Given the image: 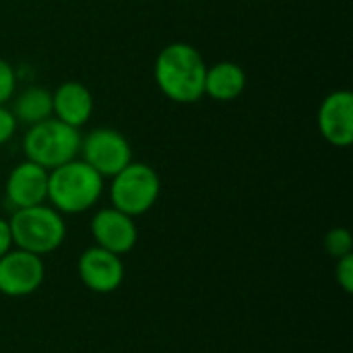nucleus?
Listing matches in <instances>:
<instances>
[{
    "label": "nucleus",
    "instance_id": "obj_15",
    "mask_svg": "<svg viewBox=\"0 0 353 353\" xmlns=\"http://www.w3.org/2000/svg\"><path fill=\"white\" fill-rule=\"evenodd\" d=\"M325 250L329 256L343 259L347 254H353V236L347 228H333L325 236Z\"/></svg>",
    "mask_w": 353,
    "mask_h": 353
},
{
    "label": "nucleus",
    "instance_id": "obj_8",
    "mask_svg": "<svg viewBox=\"0 0 353 353\" xmlns=\"http://www.w3.org/2000/svg\"><path fill=\"white\" fill-rule=\"evenodd\" d=\"M91 236L95 240V246L110 250L118 256L128 254L139 242V230L134 217L114 207L99 209L91 217Z\"/></svg>",
    "mask_w": 353,
    "mask_h": 353
},
{
    "label": "nucleus",
    "instance_id": "obj_7",
    "mask_svg": "<svg viewBox=\"0 0 353 353\" xmlns=\"http://www.w3.org/2000/svg\"><path fill=\"white\" fill-rule=\"evenodd\" d=\"M46 279L43 259L21 248L0 256V294L6 298H27L35 294Z\"/></svg>",
    "mask_w": 353,
    "mask_h": 353
},
{
    "label": "nucleus",
    "instance_id": "obj_6",
    "mask_svg": "<svg viewBox=\"0 0 353 353\" xmlns=\"http://www.w3.org/2000/svg\"><path fill=\"white\" fill-rule=\"evenodd\" d=\"M81 159L101 178H114L132 161V149L126 137L114 128H93L81 139Z\"/></svg>",
    "mask_w": 353,
    "mask_h": 353
},
{
    "label": "nucleus",
    "instance_id": "obj_10",
    "mask_svg": "<svg viewBox=\"0 0 353 353\" xmlns=\"http://www.w3.org/2000/svg\"><path fill=\"white\" fill-rule=\"evenodd\" d=\"M319 130L323 139L339 149L353 143V93L347 89H337L329 93L319 108Z\"/></svg>",
    "mask_w": 353,
    "mask_h": 353
},
{
    "label": "nucleus",
    "instance_id": "obj_5",
    "mask_svg": "<svg viewBox=\"0 0 353 353\" xmlns=\"http://www.w3.org/2000/svg\"><path fill=\"white\" fill-rule=\"evenodd\" d=\"M159 174L143 161H130L110 182L112 207L130 217H141L151 211L159 199Z\"/></svg>",
    "mask_w": 353,
    "mask_h": 353
},
{
    "label": "nucleus",
    "instance_id": "obj_3",
    "mask_svg": "<svg viewBox=\"0 0 353 353\" xmlns=\"http://www.w3.org/2000/svg\"><path fill=\"white\" fill-rule=\"evenodd\" d=\"M14 248L27 250L37 256H46L58 250L66 238V223L62 213L52 205H35L14 209L8 219Z\"/></svg>",
    "mask_w": 353,
    "mask_h": 353
},
{
    "label": "nucleus",
    "instance_id": "obj_2",
    "mask_svg": "<svg viewBox=\"0 0 353 353\" xmlns=\"http://www.w3.org/2000/svg\"><path fill=\"white\" fill-rule=\"evenodd\" d=\"M103 180L83 159H72L48 174V201L62 215H79L97 205Z\"/></svg>",
    "mask_w": 353,
    "mask_h": 353
},
{
    "label": "nucleus",
    "instance_id": "obj_4",
    "mask_svg": "<svg viewBox=\"0 0 353 353\" xmlns=\"http://www.w3.org/2000/svg\"><path fill=\"white\" fill-rule=\"evenodd\" d=\"M81 132L74 126H68L54 116L31 124L23 137L25 157L43 170H54L79 157L81 151Z\"/></svg>",
    "mask_w": 353,
    "mask_h": 353
},
{
    "label": "nucleus",
    "instance_id": "obj_9",
    "mask_svg": "<svg viewBox=\"0 0 353 353\" xmlns=\"http://www.w3.org/2000/svg\"><path fill=\"white\" fill-rule=\"evenodd\" d=\"M77 271L83 285L95 294H112L124 281L122 256L103 250L99 246H91L83 250L77 263Z\"/></svg>",
    "mask_w": 353,
    "mask_h": 353
},
{
    "label": "nucleus",
    "instance_id": "obj_1",
    "mask_svg": "<svg viewBox=\"0 0 353 353\" xmlns=\"http://www.w3.org/2000/svg\"><path fill=\"white\" fill-rule=\"evenodd\" d=\"M153 74L159 91L176 103H194L205 95V58L186 41L168 43L155 58Z\"/></svg>",
    "mask_w": 353,
    "mask_h": 353
},
{
    "label": "nucleus",
    "instance_id": "obj_11",
    "mask_svg": "<svg viewBox=\"0 0 353 353\" xmlns=\"http://www.w3.org/2000/svg\"><path fill=\"white\" fill-rule=\"evenodd\" d=\"M48 170L29 159L17 163L4 184L8 203L14 209L43 205L48 201Z\"/></svg>",
    "mask_w": 353,
    "mask_h": 353
},
{
    "label": "nucleus",
    "instance_id": "obj_12",
    "mask_svg": "<svg viewBox=\"0 0 353 353\" xmlns=\"http://www.w3.org/2000/svg\"><path fill=\"white\" fill-rule=\"evenodd\" d=\"M93 114V95L79 81H66L52 91V116L68 126L81 128Z\"/></svg>",
    "mask_w": 353,
    "mask_h": 353
},
{
    "label": "nucleus",
    "instance_id": "obj_13",
    "mask_svg": "<svg viewBox=\"0 0 353 353\" xmlns=\"http://www.w3.org/2000/svg\"><path fill=\"white\" fill-rule=\"evenodd\" d=\"M246 89V72L236 62L223 60L207 66L205 74V95L215 101H234Z\"/></svg>",
    "mask_w": 353,
    "mask_h": 353
},
{
    "label": "nucleus",
    "instance_id": "obj_16",
    "mask_svg": "<svg viewBox=\"0 0 353 353\" xmlns=\"http://www.w3.org/2000/svg\"><path fill=\"white\" fill-rule=\"evenodd\" d=\"M17 89V74L8 60L0 58V105H6L8 99H12Z\"/></svg>",
    "mask_w": 353,
    "mask_h": 353
},
{
    "label": "nucleus",
    "instance_id": "obj_14",
    "mask_svg": "<svg viewBox=\"0 0 353 353\" xmlns=\"http://www.w3.org/2000/svg\"><path fill=\"white\" fill-rule=\"evenodd\" d=\"M12 114L17 122L27 126L52 118V91L43 87H27L21 91L12 103Z\"/></svg>",
    "mask_w": 353,
    "mask_h": 353
},
{
    "label": "nucleus",
    "instance_id": "obj_17",
    "mask_svg": "<svg viewBox=\"0 0 353 353\" xmlns=\"http://www.w3.org/2000/svg\"><path fill=\"white\" fill-rule=\"evenodd\" d=\"M335 279H337V285H339L345 294H352L353 254H347V256H343V259H337V265H335Z\"/></svg>",
    "mask_w": 353,
    "mask_h": 353
},
{
    "label": "nucleus",
    "instance_id": "obj_18",
    "mask_svg": "<svg viewBox=\"0 0 353 353\" xmlns=\"http://www.w3.org/2000/svg\"><path fill=\"white\" fill-rule=\"evenodd\" d=\"M17 126H19V122H17L12 110H8L6 105H0V145L8 143L14 137Z\"/></svg>",
    "mask_w": 353,
    "mask_h": 353
},
{
    "label": "nucleus",
    "instance_id": "obj_19",
    "mask_svg": "<svg viewBox=\"0 0 353 353\" xmlns=\"http://www.w3.org/2000/svg\"><path fill=\"white\" fill-rule=\"evenodd\" d=\"M12 248H14V244H12V234H10L8 219L0 217V256H4Z\"/></svg>",
    "mask_w": 353,
    "mask_h": 353
}]
</instances>
